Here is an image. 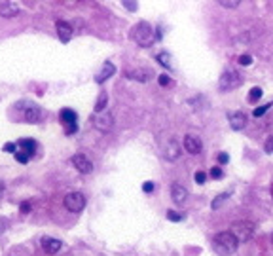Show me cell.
Instances as JSON below:
<instances>
[{"instance_id": "cell-9", "label": "cell", "mask_w": 273, "mask_h": 256, "mask_svg": "<svg viewBox=\"0 0 273 256\" xmlns=\"http://www.w3.org/2000/svg\"><path fill=\"white\" fill-rule=\"evenodd\" d=\"M42 249H44V253L46 255H57L59 251H61L63 243L59 239H55V237H50V235H46V237H42Z\"/></svg>"}, {"instance_id": "cell-25", "label": "cell", "mask_w": 273, "mask_h": 256, "mask_svg": "<svg viewBox=\"0 0 273 256\" xmlns=\"http://www.w3.org/2000/svg\"><path fill=\"white\" fill-rule=\"evenodd\" d=\"M167 220H171V222H180V220H184V215H180V213H176V211H167Z\"/></svg>"}, {"instance_id": "cell-36", "label": "cell", "mask_w": 273, "mask_h": 256, "mask_svg": "<svg viewBox=\"0 0 273 256\" xmlns=\"http://www.w3.org/2000/svg\"><path fill=\"white\" fill-rule=\"evenodd\" d=\"M4 150H6V152H13V154H15V150H17V146H15L13 143H8V145H4Z\"/></svg>"}, {"instance_id": "cell-19", "label": "cell", "mask_w": 273, "mask_h": 256, "mask_svg": "<svg viewBox=\"0 0 273 256\" xmlns=\"http://www.w3.org/2000/svg\"><path fill=\"white\" fill-rule=\"evenodd\" d=\"M150 76H152V74H150V71H144V69L127 71V78H131V80H136V82H148Z\"/></svg>"}, {"instance_id": "cell-21", "label": "cell", "mask_w": 273, "mask_h": 256, "mask_svg": "<svg viewBox=\"0 0 273 256\" xmlns=\"http://www.w3.org/2000/svg\"><path fill=\"white\" fill-rule=\"evenodd\" d=\"M156 59H158V61H160V65H163V67H167V69H173V57H171L167 51L158 53V55H156Z\"/></svg>"}, {"instance_id": "cell-15", "label": "cell", "mask_w": 273, "mask_h": 256, "mask_svg": "<svg viewBox=\"0 0 273 256\" xmlns=\"http://www.w3.org/2000/svg\"><path fill=\"white\" fill-rule=\"evenodd\" d=\"M17 12H19V8H17V4H15V2H2V4H0V15H2V17H6V19H12V17H15Z\"/></svg>"}, {"instance_id": "cell-29", "label": "cell", "mask_w": 273, "mask_h": 256, "mask_svg": "<svg viewBox=\"0 0 273 256\" xmlns=\"http://www.w3.org/2000/svg\"><path fill=\"white\" fill-rule=\"evenodd\" d=\"M264 150H266V154H273V135L272 137H268V141H266V145H264Z\"/></svg>"}, {"instance_id": "cell-33", "label": "cell", "mask_w": 273, "mask_h": 256, "mask_svg": "<svg viewBox=\"0 0 273 256\" xmlns=\"http://www.w3.org/2000/svg\"><path fill=\"white\" fill-rule=\"evenodd\" d=\"M169 84H171V78L167 74H162L160 76V85H169Z\"/></svg>"}, {"instance_id": "cell-13", "label": "cell", "mask_w": 273, "mask_h": 256, "mask_svg": "<svg viewBox=\"0 0 273 256\" xmlns=\"http://www.w3.org/2000/svg\"><path fill=\"white\" fill-rule=\"evenodd\" d=\"M55 29H57V35L61 38V42H68L72 35H74V31H72V27L67 23V21H57L55 23Z\"/></svg>"}, {"instance_id": "cell-27", "label": "cell", "mask_w": 273, "mask_h": 256, "mask_svg": "<svg viewBox=\"0 0 273 256\" xmlns=\"http://www.w3.org/2000/svg\"><path fill=\"white\" fill-rule=\"evenodd\" d=\"M194 181L198 184H205V181H207V175L203 173V171H198L196 175H194Z\"/></svg>"}, {"instance_id": "cell-37", "label": "cell", "mask_w": 273, "mask_h": 256, "mask_svg": "<svg viewBox=\"0 0 273 256\" xmlns=\"http://www.w3.org/2000/svg\"><path fill=\"white\" fill-rule=\"evenodd\" d=\"M29 209H31V205H29V203H21V213H29Z\"/></svg>"}, {"instance_id": "cell-2", "label": "cell", "mask_w": 273, "mask_h": 256, "mask_svg": "<svg viewBox=\"0 0 273 256\" xmlns=\"http://www.w3.org/2000/svg\"><path fill=\"white\" fill-rule=\"evenodd\" d=\"M131 37L135 40L136 44L140 46V48H150L152 44H154V40H156V35H154V27L146 21H140V23H136L133 29H131Z\"/></svg>"}, {"instance_id": "cell-24", "label": "cell", "mask_w": 273, "mask_h": 256, "mask_svg": "<svg viewBox=\"0 0 273 256\" xmlns=\"http://www.w3.org/2000/svg\"><path fill=\"white\" fill-rule=\"evenodd\" d=\"M270 109H272V103H270V105H264V107H258V109L252 110V116H254V118H260V116H264Z\"/></svg>"}, {"instance_id": "cell-30", "label": "cell", "mask_w": 273, "mask_h": 256, "mask_svg": "<svg viewBox=\"0 0 273 256\" xmlns=\"http://www.w3.org/2000/svg\"><path fill=\"white\" fill-rule=\"evenodd\" d=\"M211 177L218 181V179H222V177H224V171L220 169V167H212V169H211Z\"/></svg>"}, {"instance_id": "cell-35", "label": "cell", "mask_w": 273, "mask_h": 256, "mask_svg": "<svg viewBox=\"0 0 273 256\" xmlns=\"http://www.w3.org/2000/svg\"><path fill=\"white\" fill-rule=\"evenodd\" d=\"M142 190H144V192H146V194H150V192H154V183H144L142 184Z\"/></svg>"}, {"instance_id": "cell-10", "label": "cell", "mask_w": 273, "mask_h": 256, "mask_svg": "<svg viewBox=\"0 0 273 256\" xmlns=\"http://www.w3.org/2000/svg\"><path fill=\"white\" fill-rule=\"evenodd\" d=\"M184 150L190 152V154H194V156H198L199 152L203 150L201 139H199V137H194V135H186V137H184Z\"/></svg>"}, {"instance_id": "cell-3", "label": "cell", "mask_w": 273, "mask_h": 256, "mask_svg": "<svg viewBox=\"0 0 273 256\" xmlns=\"http://www.w3.org/2000/svg\"><path fill=\"white\" fill-rule=\"evenodd\" d=\"M230 232L239 239V243H241V241H248V239H252L254 233H256V224H254L252 220H237V222L232 224V230H230Z\"/></svg>"}, {"instance_id": "cell-22", "label": "cell", "mask_w": 273, "mask_h": 256, "mask_svg": "<svg viewBox=\"0 0 273 256\" xmlns=\"http://www.w3.org/2000/svg\"><path fill=\"white\" fill-rule=\"evenodd\" d=\"M228 199H230V194H220V195H216V199H214V201L211 203V207L214 209V211H216V209L222 207V205L226 203V201H228Z\"/></svg>"}, {"instance_id": "cell-5", "label": "cell", "mask_w": 273, "mask_h": 256, "mask_svg": "<svg viewBox=\"0 0 273 256\" xmlns=\"http://www.w3.org/2000/svg\"><path fill=\"white\" fill-rule=\"evenodd\" d=\"M63 205H65L67 211H70V213H80L82 209L86 207V195L80 194V192H70V194L65 195Z\"/></svg>"}, {"instance_id": "cell-7", "label": "cell", "mask_w": 273, "mask_h": 256, "mask_svg": "<svg viewBox=\"0 0 273 256\" xmlns=\"http://www.w3.org/2000/svg\"><path fill=\"white\" fill-rule=\"evenodd\" d=\"M112 123H114V120H112V114H108V112H99V114L93 116V125H95V129H99L102 133L110 131Z\"/></svg>"}, {"instance_id": "cell-40", "label": "cell", "mask_w": 273, "mask_h": 256, "mask_svg": "<svg viewBox=\"0 0 273 256\" xmlns=\"http://www.w3.org/2000/svg\"><path fill=\"white\" fill-rule=\"evenodd\" d=\"M272 243H273V233H272Z\"/></svg>"}, {"instance_id": "cell-34", "label": "cell", "mask_w": 273, "mask_h": 256, "mask_svg": "<svg viewBox=\"0 0 273 256\" xmlns=\"http://www.w3.org/2000/svg\"><path fill=\"white\" fill-rule=\"evenodd\" d=\"M228 161H230V156L226 152H220L218 154V163H228Z\"/></svg>"}, {"instance_id": "cell-23", "label": "cell", "mask_w": 273, "mask_h": 256, "mask_svg": "<svg viewBox=\"0 0 273 256\" xmlns=\"http://www.w3.org/2000/svg\"><path fill=\"white\" fill-rule=\"evenodd\" d=\"M262 97V89L260 87H252L250 93H248V103H256Z\"/></svg>"}, {"instance_id": "cell-14", "label": "cell", "mask_w": 273, "mask_h": 256, "mask_svg": "<svg viewBox=\"0 0 273 256\" xmlns=\"http://www.w3.org/2000/svg\"><path fill=\"white\" fill-rule=\"evenodd\" d=\"M178 156H180V145H178L176 139H171L167 143V146H165V158L169 159V161H176Z\"/></svg>"}, {"instance_id": "cell-12", "label": "cell", "mask_w": 273, "mask_h": 256, "mask_svg": "<svg viewBox=\"0 0 273 256\" xmlns=\"http://www.w3.org/2000/svg\"><path fill=\"white\" fill-rule=\"evenodd\" d=\"M171 197H173V201L176 203V205H182L188 197V190L182 186V184L174 183L173 186H171Z\"/></svg>"}, {"instance_id": "cell-28", "label": "cell", "mask_w": 273, "mask_h": 256, "mask_svg": "<svg viewBox=\"0 0 273 256\" xmlns=\"http://www.w3.org/2000/svg\"><path fill=\"white\" fill-rule=\"evenodd\" d=\"M220 6H224V8H237L239 0H220Z\"/></svg>"}, {"instance_id": "cell-16", "label": "cell", "mask_w": 273, "mask_h": 256, "mask_svg": "<svg viewBox=\"0 0 273 256\" xmlns=\"http://www.w3.org/2000/svg\"><path fill=\"white\" fill-rule=\"evenodd\" d=\"M17 148H19L21 152H25L29 158H33L34 152H36V143H34L33 139H21V141L17 143Z\"/></svg>"}, {"instance_id": "cell-26", "label": "cell", "mask_w": 273, "mask_h": 256, "mask_svg": "<svg viewBox=\"0 0 273 256\" xmlns=\"http://www.w3.org/2000/svg\"><path fill=\"white\" fill-rule=\"evenodd\" d=\"M13 158L17 159V161H19V163H27V161H29V156H27L25 152H21V150H19V148H17V150H15V154H13Z\"/></svg>"}, {"instance_id": "cell-20", "label": "cell", "mask_w": 273, "mask_h": 256, "mask_svg": "<svg viewBox=\"0 0 273 256\" xmlns=\"http://www.w3.org/2000/svg\"><path fill=\"white\" fill-rule=\"evenodd\" d=\"M106 103H108V95H106V91H101L99 99H97V105H95V114L104 112V109H106Z\"/></svg>"}, {"instance_id": "cell-11", "label": "cell", "mask_w": 273, "mask_h": 256, "mask_svg": "<svg viewBox=\"0 0 273 256\" xmlns=\"http://www.w3.org/2000/svg\"><path fill=\"white\" fill-rule=\"evenodd\" d=\"M228 122H230V125H232V129H236V131H239V129H243L245 125H247V114L245 112H230L228 114Z\"/></svg>"}, {"instance_id": "cell-31", "label": "cell", "mask_w": 273, "mask_h": 256, "mask_svg": "<svg viewBox=\"0 0 273 256\" xmlns=\"http://www.w3.org/2000/svg\"><path fill=\"white\" fill-rule=\"evenodd\" d=\"M250 63H252V57H250V55H241V57H239V65H241V67H248Z\"/></svg>"}, {"instance_id": "cell-6", "label": "cell", "mask_w": 273, "mask_h": 256, "mask_svg": "<svg viewBox=\"0 0 273 256\" xmlns=\"http://www.w3.org/2000/svg\"><path fill=\"white\" fill-rule=\"evenodd\" d=\"M59 118H61V123L65 125V133L67 135H72L78 131V114L72 109H63Z\"/></svg>"}, {"instance_id": "cell-39", "label": "cell", "mask_w": 273, "mask_h": 256, "mask_svg": "<svg viewBox=\"0 0 273 256\" xmlns=\"http://www.w3.org/2000/svg\"><path fill=\"white\" fill-rule=\"evenodd\" d=\"M272 195H273V184H272Z\"/></svg>"}, {"instance_id": "cell-38", "label": "cell", "mask_w": 273, "mask_h": 256, "mask_svg": "<svg viewBox=\"0 0 273 256\" xmlns=\"http://www.w3.org/2000/svg\"><path fill=\"white\" fill-rule=\"evenodd\" d=\"M2 194H4V184L0 183V195H2Z\"/></svg>"}, {"instance_id": "cell-18", "label": "cell", "mask_w": 273, "mask_h": 256, "mask_svg": "<svg viewBox=\"0 0 273 256\" xmlns=\"http://www.w3.org/2000/svg\"><path fill=\"white\" fill-rule=\"evenodd\" d=\"M40 116H42V112H40V107H36V105H29L25 109V120L29 123L40 122Z\"/></svg>"}, {"instance_id": "cell-17", "label": "cell", "mask_w": 273, "mask_h": 256, "mask_svg": "<svg viewBox=\"0 0 273 256\" xmlns=\"http://www.w3.org/2000/svg\"><path fill=\"white\" fill-rule=\"evenodd\" d=\"M114 73H116V67H114L112 63H104L102 69H101V73L97 74V78H95V82H97V84H102V82H106Z\"/></svg>"}, {"instance_id": "cell-1", "label": "cell", "mask_w": 273, "mask_h": 256, "mask_svg": "<svg viewBox=\"0 0 273 256\" xmlns=\"http://www.w3.org/2000/svg\"><path fill=\"white\" fill-rule=\"evenodd\" d=\"M212 247L218 255H232L236 253L239 247V239L232 232H220L214 235L212 239Z\"/></svg>"}, {"instance_id": "cell-32", "label": "cell", "mask_w": 273, "mask_h": 256, "mask_svg": "<svg viewBox=\"0 0 273 256\" xmlns=\"http://www.w3.org/2000/svg\"><path fill=\"white\" fill-rule=\"evenodd\" d=\"M124 6L127 8V10H131V12H136V4L133 2V0H125Z\"/></svg>"}, {"instance_id": "cell-4", "label": "cell", "mask_w": 273, "mask_h": 256, "mask_svg": "<svg viewBox=\"0 0 273 256\" xmlns=\"http://www.w3.org/2000/svg\"><path fill=\"white\" fill-rule=\"evenodd\" d=\"M243 84V78H241V74L234 71V69H228L226 73L220 76V82H218V87H220V91H232V89H236L239 85Z\"/></svg>"}, {"instance_id": "cell-8", "label": "cell", "mask_w": 273, "mask_h": 256, "mask_svg": "<svg viewBox=\"0 0 273 256\" xmlns=\"http://www.w3.org/2000/svg\"><path fill=\"white\" fill-rule=\"evenodd\" d=\"M72 165L76 167L78 173H82V175H87V173H91L93 171V163H91V159L87 158L86 154H76L72 156Z\"/></svg>"}]
</instances>
